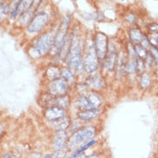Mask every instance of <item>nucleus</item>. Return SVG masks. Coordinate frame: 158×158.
I'll return each mask as SVG.
<instances>
[{
    "instance_id": "1",
    "label": "nucleus",
    "mask_w": 158,
    "mask_h": 158,
    "mask_svg": "<svg viewBox=\"0 0 158 158\" xmlns=\"http://www.w3.org/2000/svg\"><path fill=\"white\" fill-rule=\"evenodd\" d=\"M95 133L96 131L94 126H85L78 129L70 137L67 143V148L70 149H74L83 144L88 143L95 137Z\"/></svg>"
},
{
    "instance_id": "2",
    "label": "nucleus",
    "mask_w": 158,
    "mask_h": 158,
    "mask_svg": "<svg viewBox=\"0 0 158 158\" xmlns=\"http://www.w3.org/2000/svg\"><path fill=\"white\" fill-rule=\"evenodd\" d=\"M66 63L69 67L72 70H76L81 64L82 60V47L80 44L79 39L75 36L71 38V47L69 49V53L66 57Z\"/></svg>"
},
{
    "instance_id": "3",
    "label": "nucleus",
    "mask_w": 158,
    "mask_h": 158,
    "mask_svg": "<svg viewBox=\"0 0 158 158\" xmlns=\"http://www.w3.org/2000/svg\"><path fill=\"white\" fill-rule=\"evenodd\" d=\"M99 65V58L95 52V46L90 45L88 47L84 58V69L88 73L95 72Z\"/></svg>"
},
{
    "instance_id": "4",
    "label": "nucleus",
    "mask_w": 158,
    "mask_h": 158,
    "mask_svg": "<svg viewBox=\"0 0 158 158\" xmlns=\"http://www.w3.org/2000/svg\"><path fill=\"white\" fill-rule=\"evenodd\" d=\"M53 42H54V37H53L51 34L47 33L38 39L34 49L37 53L38 55H46L53 48Z\"/></svg>"
},
{
    "instance_id": "5",
    "label": "nucleus",
    "mask_w": 158,
    "mask_h": 158,
    "mask_svg": "<svg viewBox=\"0 0 158 158\" xmlns=\"http://www.w3.org/2000/svg\"><path fill=\"white\" fill-rule=\"evenodd\" d=\"M94 46L99 59L104 60L107 57L108 50V40L106 35L103 33H97L95 35Z\"/></svg>"
},
{
    "instance_id": "6",
    "label": "nucleus",
    "mask_w": 158,
    "mask_h": 158,
    "mask_svg": "<svg viewBox=\"0 0 158 158\" xmlns=\"http://www.w3.org/2000/svg\"><path fill=\"white\" fill-rule=\"evenodd\" d=\"M48 22V16L45 12H39L37 13L28 25V31L31 34L38 33L40 31Z\"/></svg>"
},
{
    "instance_id": "7",
    "label": "nucleus",
    "mask_w": 158,
    "mask_h": 158,
    "mask_svg": "<svg viewBox=\"0 0 158 158\" xmlns=\"http://www.w3.org/2000/svg\"><path fill=\"white\" fill-rule=\"evenodd\" d=\"M69 23H70V17H66L65 21L63 22V23L61 24L60 28L58 29L56 36L54 37V42H53V48L55 49V53H58L61 47H63L64 43H65V39H66V33L69 28Z\"/></svg>"
},
{
    "instance_id": "8",
    "label": "nucleus",
    "mask_w": 158,
    "mask_h": 158,
    "mask_svg": "<svg viewBox=\"0 0 158 158\" xmlns=\"http://www.w3.org/2000/svg\"><path fill=\"white\" fill-rule=\"evenodd\" d=\"M50 93L55 96H60L67 94L68 91V83L64 78H58L52 81L49 84Z\"/></svg>"
},
{
    "instance_id": "9",
    "label": "nucleus",
    "mask_w": 158,
    "mask_h": 158,
    "mask_svg": "<svg viewBox=\"0 0 158 158\" xmlns=\"http://www.w3.org/2000/svg\"><path fill=\"white\" fill-rule=\"evenodd\" d=\"M65 110L64 108L58 107V106H53L47 107L45 110V117L47 120L53 121L58 120L65 116Z\"/></svg>"
},
{
    "instance_id": "10",
    "label": "nucleus",
    "mask_w": 158,
    "mask_h": 158,
    "mask_svg": "<svg viewBox=\"0 0 158 158\" xmlns=\"http://www.w3.org/2000/svg\"><path fill=\"white\" fill-rule=\"evenodd\" d=\"M106 65L107 70L112 72L116 67V63H117V54L115 53V47L113 44H110L108 46V50H107V54L106 57Z\"/></svg>"
},
{
    "instance_id": "11",
    "label": "nucleus",
    "mask_w": 158,
    "mask_h": 158,
    "mask_svg": "<svg viewBox=\"0 0 158 158\" xmlns=\"http://www.w3.org/2000/svg\"><path fill=\"white\" fill-rule=\"evenodd\" d=\"M56 97L55 95L51 93H45L40 95L38 98V103L43 107H49L56 106Z\"/></svg>"
},
{
    "instance_id": "12",
    "label": "nucleus",
    "mask_w": 158,
    "mask_h": 158,
    "mask_svg": "<svg viewBox=\"0 0 158 158\" xmlns=\"http://www.w3.org/2000/svg\"><path fill=\"white\" fill-rule=\"evenodd\" d=\"M66 141V133L65 131H57L53 139V146L56 150H61L64 148Z\"/></svg>"
},
{
    "instance_id": "13",
    "label": "nucleus",
    "mask_w": 158,
    "mask_h": 158,
    "mask_svg": "<svg viewBox=\"0 0 158 158\" xmlns=\"http://www.w3.org/2000/svg\"><path fill=\"white\" fill-rule=\"evenodd\" d=\"M99 113H100L99 109H88V110L78 112L77 116L81 120L89 121L96 118Z\"/></svg>"
},
{
    "instance_id": "14",
    "label": "nucleus",
    "mask_w": 158,
    "mask_h": 158,
    "mask_svg": "<svg viewBox=\"0 0 158 158\" xmlns=\"http://www.w3.org/2000/svg\"><path fill=\"white\" fill-rule=\"evenodd\" d=\"M87 85L89 87V89H100L103 86V80L101 76V75L95 74L89 78L87 81Z\"/></svg>"
},
{
    "instance_id": "15",
    "label": "nucleus",
    "mask_w": 158,
    "mask_h": 158,
    "mask_svg": "<svg viewBox=\"0 0 158 158\" xmlns=\"http://www.w3.org/2000/svg\"><path fill=\"white\" fill-rule=\"evenodd\" d=\"M71 124V120L69 117H63L58 120L52 122V126L57 131H65Z\"/></svg>"
},
{
    "instance_id": "16",
    "label": "nucleus",
    "mask_w": 158,
    "mask_h": 158,
    "mask_svg": "<svg viewBox=\"0 0 158 158\" xmlns=\"http://www.w3.org/2000/svg\"><path fill=\"white\" fill-rule=\"evenodd\" d=\"M126 56L123 52H120L119 53V56H117V63H116V68H117V76H121L125 70H126Z\"/></svg>"
},
{
    "instance_id": "17",
    "label": "nucleus",
    "mask_w": 158,
    "mask_h": 158,
    "mask_svg": "<svg viewBox=\"0 0 158 158\" xmlns=\"http://www.w3.org/2000/svg\"><path fill=\"white\" fill-rule=\"evenodd\" d=\"M74 105L76 107H77L81 111L88 110V109H94L92 106L90 105L87 96H80L79 98H77L75 101Z\"/></svg>"
},
{
    "instance_id": "18",
    "label": "nucleus",
    "mask_w": 158,
    "mask_h": 158,
    "mask_svg": "<svg viewBox=\"0 0 158 158\" xmlns=\"http://www.w3.org/2000/svg\"><path fill=\"white\" fill-rule=\"evenodd\" d=\"M87 98L94 109H98V107L102 105V99L97 94L89 93L87 95Z\"/></svg>"
},
{
    "instance_id": "19",
    "label": "nucleus",
    "mask_w": 158,
    "mask_h": 158,
    "mask_svg": "<svg viewBox=\"0 0 158 158\" xmlns=\"http://www.w3.org/2000/svg\"><path fill=\"white\" fill-rule=\"evenodd\" d=\"M47 76L49 78V80L53 81L55 79L59 78V76H61V71L58 66H51L47 69Z\"/></svg>"
},
{
    "instance_id": "20",
    "label": "nucleus",
    "mask_w": 158,
    "mask_h": 158,
    "mask_svg": "<svg viewBox=\"0 0 158 158\" xmlns=\"http://www.w3.org/2000/svg\"><path fill=\"white\" fill-rule=\"evenodd\" d=\"M56 106L60 107L62 108H68L70 107V97L69 95L66 94L64 95H60V96H57L56 97Z\"/></svg>"
},
{
    "instance_id": "21",
    "label": "nucleus",
    "mask_w": 158,
    "mask_h": 158,
    "mask_svg": "<svg viewBox=\"0 0 158 158\" xmlns=\"http://www.w3.org/2000/svg\"><path fill=\"white\" fill-rule=\"evenodd\" d=\"M130 38L131 40L132 41V43H134L135 45H139V44H141V42L143 41L142 33L137 28H133V29L131 30Z\"/></svg>"
},
{
    "instance_id": "22",
    "label": "nucleus",
    "mask_w": 158,
    "mask_h": 158,
    "mask_svg": "<svg viewBox=\"0 0 158 158\" xmlns=\"http://www.w3.org/2000/svg\"><path fill=\"white\" fill-rule=\"evenodd\" d=\"M33 3H34V0H21L18 9H17V17L30 9Z\"/></svg>"
},
{
    "instance_id": "23",
    "label": "nucleus",
    "mask_w": 158,
    "mask_h": 158,
    "mask_svg": "<svg viewBox=\"0 0 158 158\" xmlns=\"http://www.w3.org/2000/svg\"><path fill=\"white\" fill-rule=\"evenodd\" d=\"M61 76L65 79V81H72L74 79V71L72 69L69 68H65L61 71Z\"/></svg>"
},
{
    "instance_id": "24",
    "label": "nucleus",
    "mask_w": 158,
    "mask_h": 158,
    "mask_svg": "<svg viewBox=\"0 0 158 158\" xmlns=\"http://www.w3.org/2000/svg\"><path fill=\"white\" fill-rule=\"evenodd\" d=\"M9 13V6L6 3L0 4V20H4L7 17Z\"/></svg>"
},
{
    "instance_id": "25",
    "label": "nucleus",
    "mask_w": 158,
    "mask_h": 158,
    "mask_svg": "<svg viewBox=\"0 0 158 158\" xmlns=\"http://www.w3.org/2000/svg\"><path fill=\"white\" fill-rule=\"evenodd\" d=\"M151 83V78L149 76V75L148 73L144 72L142 76H141V80H140V84L143 88H148L150 85Z\"/></svg>"
},
{
    "instance_id": "26",
    "label": "nucleus",
    "mask_w": 158,
    "mask_h": 158,
    "mask_svg": "<svg viewBox=\"0 0 158 158\" xmlns=\"http://www.w3.org/2000/svg\"><path fill=\"white\" fill-rule=\"evenodd\" d=\"M95 144V140H90V141H89L88 143H86L85 144H84L83 147H81L80 149H78L77 150H76L75 152H73V154H71V156L70 157V158L71 157H75L76 156H77L78 154H80V153H82L84 150H85V149H87L89 147H90V146H92L93 144Z\"/></svg>"
},
{
    "instance_id": "27",
    "label": "nucleus",
    "mask_w": 158,
    "mask_h": 158,
    "mask_svg": "<svg viewBox=\"0 0 158 158\" xmlns=\"http://www.w3.org/2000/svg\"><path fill=\"white\" fill-rule=\"evenodd\" d=\"M74 158H86V155H84V153H80L77 156H76Z\"/></svg>"
},
{
    "instance_id": "28",
    "label": "nucleus",
    "mask_w": 158,
    "mask_h": 158,
    "mask_svg": "<svg viewBox=\"0 0 158 158\" xmlns=\"http://www.w3.org/2000/svg\"><path fill=\"white\" fill-rule=\"evenodd\" d=\"M86 158H99V157H98V156H96V155H92V156H89V157H88Z\"/></svg>"
},
{
    "instance_id": "29",
    "label": "nucleus",
    "mask_w": 158,
    "mask_h": 158,
    "mask_svg": "<svg viewBox=\"0 0 158 158\" xmlns=\"http://www.w3.org/2000/svg\"><path fill=\"white\" fill-rule=\"evenodd\" d=\"M4 158H11V155L10 154H6L4 156Z\"/></svg>"
},
{
    "instance_id": "30",
    "label": "nucleus",
    "mask_w": 158,
    "mask_h": 158,
    "mask_svg": "<svg viewBox=\"0 0 158 158\" xmlns=\"http://www.w3.org/2000/svg\"><path fill=\"white\" fill-rule=\"evenodd\" d=\"M2 131H3V127H2V126L0 125V135H1V133H2Z\"/></svg>"
},
{
    "instance_id": "31",
    "label": "nucleus",
    "mask_w": 158,
    "mask_h": 158,
    "mask_svg": "<svg viewBox=\"0 0 158 158\" xmlns=\"http://www.w3.org/2000/svg\"><path fill=\"white\" fill-rule=\"evenodd\" d=\"M0 2H1V0H0Z\"/></svg>"
},
{
    "instance_id": "32",
    "label": "nucleus",
    "mask_w": 158,
    "mask_h": 158,
    "mask_svg": "<svg viewBox=\"0 0 158 158\" xmlns=\"http://www.w3.org/2000/svg\"><path fill=\"white\" fill-rule=\"evenodd\" d=\"M11 158H12V157H11Z\"/></svg>"
}]
</instances>
